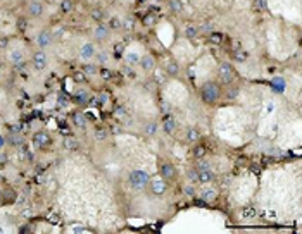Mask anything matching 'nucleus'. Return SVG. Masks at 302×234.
Here are the masks:
<instances>
[{"label": "nucleus", "instance_id": "nucleus-31", "mask_svg": "<svg viewBox=\"0 0 302 234\" xmlns=\"http://www.w3.org/2000/svg\"><path fill=\"white\" fill-rule=\"evenodd\" d=\"M123 48H124V45H123V43H117L116 47H114V53H116V57H121Z\"/></svg>", "mask_w": 302, "mask_h": 234}, {"label": "nucleus", "instance_id": "nucleus-44", "mask_svg": "<svg viewBox=\"0 0 302 234\" xmlns=\"http://www.w3.org/2000/svg\"><path fill=\"white\" fill-rule=\"evenodd\" d=\"M245 162H247V160H245V157H238V159H237V165H244Z\"/></svg>", "mask_w": 302, "mask_h": 234}, {"label": "nucleus", "instance_id": "nucleus-38", "mask_svg": "<svg viewBox=\"0 0 302 234\" xmlns=\"http://www.w3.org/2000/svg\"><path fill=\"white\" fill-rule=\"evenodd\" d=\"M100 74H102V78L109 79V78H111V71H109V69H102V71H100Z\"/></svg>", "mask_w": 302, "mask_h": 234}, {"label": "nucleus", "instance_id": "nucleus-7", "mask_svg": "<svg viewBox=\"0 0 302 234\" xmlns=\"http://www.w3.org/2000/svg\"><path fill=\"white\" fill-rule=\"evenodd\" d=\"M33 62H35V67H36L38 71L43 69V67H45V62H47V55L43 52H36L35 57H33Z\"/></svg>", "mask_w": 302, "mask_h": 234}, {"label": "nucleus", "instance_id": "nucleus-22", "mask_svg": "<svg viewBox=\"0 0 302 234\" xmlns=\"http://www.w3.org/2000/svg\"><path fill=\"white\" fill-rule=\"evenodd\" d=\"M109 28H111V29H119V28H121V21H119L117 17H112L111 21H109Z\"/></svg>", "mask_w": 302, "mask_h": 234}, {"label": "nucleus", "instance_id": "nucleus-17", "mask_svg": "<svg viewBox=\"0 0 302 234\" xmlns=\"http://www.w3.org/2000/svg\"><path fill=\"white\" fill-rule=\"evenodd\" d=\"M64 14H69V12L73 11V0H62V5H61Z\"/></svg>", "mask_w": 302, "mask_h": 234}, {"label": "nucleus", "instance_id": "nucleus-37", "mask_svg": "<svg viewBox=\"0 0 302 234\" xmlns=\"http://www.w3.org/2000/svg\"><path fill=\"white\" fill-rule=\"evenodd\" d=\"M74 79L76 81H85V72H76V74H74Z\"/></svg>", "mask_w": 302, "mask_h": 234}, {"label": "nucleus", "instance_id": "nucleus-14", "mask_svg": "<svg viewBox=\"0 0 302 234\" xmlns=\"http://www.w3.org/2000/svg\"><path fill=\"white\" fill-rule=\"evenodd\" d=\"M152 65H154V59H152V55H145L142 60V67L145 71H150L152 69Z\"/></svg>", "mask_w": 302, "mask_h": 234}, {"label": "nucleus", "instance_id": "nucleus-1", "mask_svg": "<svg viewBox=\"0 0 302 234\" xmlns=\"http://www.w3.org/2000/svg\"><path fill=\"white\" fill-rule=\"evenodd\" d=\"M202 100L207 102V103H214L217 100V96H219V90H217V86L214 83H206V85L202 86Z\"/></svg>", "mask_w": 302, "mask_h": 234}, {"label": "nucleus", "instance_id": "nucleus-11", "mask_svg": "<svg viewBox=\"0 0 302 234\" xmlns=\"http://www.w3.org/2000/svg\"><path fill=\"white\" fill-rule=\"evenodd\" d=\"M164 71L168 72V74H171V76H176V74H178V71H180V67H178V64H176L175 60H171V62H168V64H166Z\"/></svg>", "mask_w": 302, "mask_h": 234}, {"label": "nucleus", "instance_id": "nucleus-43", "mask_svg": "<svg viewBox=\"0 0 302 234\" xmlns=\"http://www.w3.org/2000/svg\"><path fill=\"white\" fill-rule=\"evenodd\" d=\"M128 60H130V62H138V57H135V53H130V55H128Z\"/></svg>", "mask_w": 302, "mask_h": 234}, {"label": "nucleus", "instance_id": "nucleus-36", "mask_svg": "<svg viewBox=\"0 0 302 234\" xmlns=\"http://www.w3.org/2000/svg\"><path fill=\"white\" fill-rule=\"evenodd\" d=\"M124 29H128V31L133 29V21L131 19H126V21H124Z\"/></svg>", "mask_w": 302, "mask_h": 234}, {"label": "nucleus", "instance_id": "nucleus-42", "mask_svg": "<svg viewBox=\"0 0 302 234\" xmlns=\"http://www.w3.org/2000/svg\"><path fill=\"white\" fill-rule=\"evenodd\" d=\"M152 21H154V16H152V14H148V16L143 19V22H145V24H148V22H152Z\"/></svg>", "mask_w": 302, "mask_h": 234}, {"label": "nucleus", "instance_id": "nucleus-39", "mask_svg": "<svg viewBox=\"0 0 302 234\" xmlns=\"http://www.w3.org/2000/svg\"><path fill=\"white\" fill-rule=\"evenodd\" d=\"M95 136L99 139H104L106 138V131H102V129H99V131H95Z\"/></svg>", "mask_w": 302, "mask_h": 234}, {"label": "nucleus", "instance_id": "nucleus-33", "mask_svg": "<svg viewBox=\"0 0 302 234\" xmlns=\"http://www.w3.org/2000/svg\"><path fill=\"white\" fill-rule=\"evenodd\" d=\"M202 198H204V200H211V198H214V191H211V189H209V191H207V189L206 191H202Z\"/></svg>", "mask_w": 302, "mask_h": 234}, {"label": "nucleus", "instance_id": "nucleus-28", "mask_svg": "<svg viewBox=\"0 0 302 234\" xmlns=\"http://www.w3.org/2000/svg\"><path fill=\"white\" fill-rule=\"evenodd\" d=\"M171 7H173V11L175 12H180L181 9H183V5H181L180 0H171Z\"/></svg>", "mask_w": 302, "mask_h": 234}, {"label": "nucleus", "instance_id": "nucleus-15", "mask_svg": "<svg viewBox=\"0 0 302 234\" xmlns=\"http://www.w3.org/2000/svg\"><path fill=\"white\" fill-rule=\"evenodd\" d=\"M64 146H66L69 152H73V150L78 148V141H76L74 138H66L64 139Z\"/></svg>", "mask_w": 302, "mask_h": 234}, {"label": "nucleus", "instance_id": "nucleus-41", "mask_svg": "<svg viewBox=\"0 0 302 234\" xmlns=\"http://www.w3.org/2000/svg\"><path fill=\"white\" fill-rule=\"evenodd\" d=\"M9 45V40L7 38H0V48H5Z\"/></svg>", "mask_w": 302, "mask_h": 234}, {"label": "nucleus", "instance_id": "nucleus-3", "mask_svg": "<svg viewBox=\"0 0 302 234\" xmlns=\"http://www.w3.org/2000/svg\"><path fill=\"white\" fill-rule=\"evenodd\" d=\"M42 12H43V5L40 4V2L31 0V2L28 4V14H30V16H33V17L42 16Z\"/></svg>", "mask_w": 302, "mask_h": 234}, {"label": "nucleus", "instance_id": "nucleus-8", "mask_svg": "<svg viewBox=\"0 0 302 234\" xmlns=\"http://www.w3.org/2000/svg\"><path fill=\"white\" fill-rule=\"evenodd\" d=\"M176 128V122H175V119L171 115H166L164 117V131L166 133H173Z\"/></svg>", "mask_w": 302, "mask_h": 234}, {"label": "nucleus", "instance_id": "nucleus-45", "mask_svg": "<svg viewBox=\"0 0 302 234\" xmlns=\"http://www.w3.org/2000/svg\"><path fill=\"white\" fill-rule=\"evenodd\" d=\"M185 191H186V195H193V189H192V188H186Z\"/></svg>", "mask_w": 302, "mask_h": 234}, {"label": "nucleus", "instance_id": "nucleus-19", "mask_svg": "<svg viewBox=\"0 0 302 234\" xmlns=\"http://www.w3.org/2000/svg\"><path fill=\"white\" fill-rule=\"evenodd\" d=\"M242 215H244L245 219H252L255 215V208L254 207H245L244 210H242Z\"/></svg>", "mask_w": 302, "mask_h": 234}, {"label": "nucleus", "instance_id": "nucleus-18", "mask_svg": "<svg viewBox=\"0 0 302 234\" xmlns=\"http://www.w3.org/2000/svg\"><path fill=\"white\" fill-rule=\"evenodd\" d=\"M204 155H206V146L199 145V146H195V148H193V157H195V159H202Z\"/></svg>", "mask_w": 302, "mask_h": 234}, {"label": "nucleus", "instance_id": "nucleus-4", "mask_svg": "<svg viewBox=\"0 0 302 234\" xmlns=\"http://www.w3.org/2000/svg\"><path fill=\"white\" fill-rule=\"evenodd\" d=\"M36 42H38V45H40L42 48L48 47V45L52 43V35H50V31H47V29H43V31L40 33V35H38Z\"/></svg>", "mask_w": 302, "mask_h": 234}, {"label": "nucleus", "instance_id": "nucleus-34", "mask_svg": "<svg viewBox=\"0 0 302 234\" xmlns=\"http://www.w3.org/2000/svg\"><path fill=\"white\" fill-rule=\"evenodd\" d=\"M193 205H195V207L204 208V207H207V202H206V200H193Z\"/></svg>", "mask_w": 302, "mask_h": 234}, {"label": "nucleus", "instance_id": "nucleus-5", "mask_svg": "<svg viewBox=\"0 0 302 234\" xmlns=\"http://www.w3.org/2000/svg\"><path fill=\"white\" fill-rule=\"evenodd\" d=\"M131 182L135 184V186H138V188H143L145 184H147V176L143 174V172H133L131 174Z\"/></svg>", "mask_w": 302, "mask_h": 234}, {"label": "nucleus", "instance_id": "nucleus-20", "mask_svg": "<svg viewBox=\"0 0 302 234\" xmlns=\"http://www.w3.org/2000/svg\"><path fill=\"white\" fill-rule=\"evenodd\" d=\"M221 40H223V35H221V33H212L211 36H209V42L214 43V45L221 43Z\"/></svg>", "mask_w": 302, "mask_h": 234}, {"label": "nucleus", "instance_id": "nucleus-29", "mask_svg": "<svg viewBox=\"0 0 302 234\" xmlns=\"http://www.w3.org/2000/svg\"><path fill=\"white\" fill-rule=\"evenodd\" d=\"M95 57H97V60H99V62H100V64H106V62H107V53H104V52L97 53Z\"/></svg>", "mask_w": 302, "mask_h": 234}, {"label": "nucleus", "instance_id": "nucleus-40", "mask_svg": "<svg viewBox=\"0 0 302 234\" xmlns=\"http://www.w3.org/2000/svg\"><path fill=\"white\" fill-rule=\"evenodd\" d=\"M11 143H12V145H19V143H23V139L19 138V136H12V138H11Z\"/></svg>", "mask_w": 302, "mask_h": 234}, {"label": "nucleus", "instance_id": "nucleus-32", "mask_svg": "<svg viewBox=\"0 0 302 234\" xmlns=\"http://www.w3.org/2000/svg\"><path fill=\"white\" fill-rule=\"evenodd\" d=\"M93 55V50H92L90 47H85V52L81 50V57H85V59H88V57H92Z\"/></svg>", "mask_w": 302, "mask_h": 234}, {"label": "nucleus", "instance_id": "nucleus-30", "mask_svg": "<svg viewBox=\"0 0 302 234\" xmlns=\"http://www.w3.org/2000/svg\"><path fill=\"white\" fill-rule=\"evenodd\" d=\"M235 55H237V60H240V62H242V60H245V59L249 57V53H247V52H244V50H240V52H237Z\"/></svg>", "mask_w": 302, "mask_h": 234}, {"label": "nucleus", "instance_id": "nucleus-16", "mask_svg": "<svg viewBox=\"0 0 302 234\" xmlns=\"http://www.w3.org/2000/svg\"><path fill=\"white\" fill-rule=\"evenodd\" d=\"M199 181H202V182L212 181V174L209 170H199Z\"/></svg>", "mask_w": 302, "mask_h": 234}, {"label": "nucleus", "instance_id": "nucleus-13", "mask_svg": "<svg viewBox=\"0 0 302 234\" xmlns=\"http://www.w3.org/2000/svg\"><path fill=\"white\" fill-rule=\"evenodd\" d=\"M73 122L78 126V128H83L85 126V117H83V114H80V112H74L73 114Z\"/></svg>", "mask_w": 302, "mask_h": 234}, {"label": "nucleus", "instance_id": "nucleus-35", "mask_svg": "<svg viewBox=\"0 0 302 234\" xmlns=\"http://www.w3.org/2000/svg\"><path fill=\"white\" fill-rule=\"evenodd\" d=\"M155 129H157V126H155L154 122H152V124H148V126H147V134H154V133H155Z\"/></svg>", "mask_w": 302, "mask_h": 234}, {"label": "nucleus", "instance_id": "nucleus-21", "mask_svg": "<svg viewBox=\"0 0 302 234\" xmlns=\"http://www.w3.org/2000/svg\"><path fill=\"white\" fill-rule=\"evenodd\" d=\"M16 26H17V29L24 31V29L28 28V21H26V17H19V19H17V22H16Z\"/></svg>", "mask_w": 302, "mask_h": 234}, {"label": "nucleus", "instance_id": "nucleus-26", "mask_svg": "<svg viewBox=\"0 0 302 234\" xmlns=\"http://www.w3.org/2000/svg\"><path fill=\"white\" fill-rule=\"evenodd\" d=\"M186 138L190 139V141L199 139V131H197V129H190V131H188V134H186Z\"/></svg>", "mask_w": 302, "mask_h": 234}, {"label": "nucleus", "instance_id": "nucleus-25", "mask_svg": "<svg viewBox=\"0 0 302 234\" xmlns=\"http://www.w3.org/2000/svg\"><path fill=\"white\" fill-rule=\"evenodd\" d=\"M92 17H93L95 21H102V19H104V12H102L100 9H95V11L92 12Z\"/></svg>", "mask_w": 302, "mask_h": 234}, {"label": "nucleus", "instance_id": "nucleus-6", "mask_svg": "<svg viewBox=\"0 0 302 234\" xmlns=\"http://www.w3.org/2000/svg\"><path fill=\"white\" fill-rule=\"evenodd\" d=\"M161 176H162L164 179H173V177H175V167L171 164H168V162L162 164L161 165Z\"/></svg>", "mask_w": 302, "mask_h": 234}, {"label": "nucleus", "instance_id": "nucleus-23", "mask_svg": "<svg viewBox=\"0 0 302 234\" xmlns=\"http://www.w3.org/2000/svg\"><path fill=\"white\" fill-rule=\"evenodd\" d=\"M188 179H190L192 182H197V181H199V170H195V169L188 170Z\"/></svg>", "mask_w": 302, "mask_h": 234}, {"label": "nucleus", "instance_id": "nucleus-12", "mask_svg": "<svg viewBox=\"0 0 302 234\" xmlns=\"http://www.w3.org/2000/svg\"><path fill=\"white\" fill-rule=\"evenodd\" d=\"M88 96L90 95H88L86 91H78V93L74 95V102H78V103H86V102L90 100Z\"/></svg>", "mask_w": 302, "mask_h": 234}, {"label": "nucleus", "instance_id": "nucleus-24", "mask_svg": "<svg viewBox=\"0 0 302 234\" xmlns=\"http://www.w3.org/2000/svg\"><path fill=\"white\" fill-rule=\"evenodd\" d=\"M83 72H88V74H95V72H97V65H93V64L83 65Z\"/></svg>", "mask_w": 302, "mask_h": 234}, {"label": "nucleus", "instance_id": "nucleus-9", "mask_svg": "<svg viewBox=\"0 0 302 234\" xmlns=\"http://www.w3.org/2000/svg\"><path fill=\"white\" fill-rule=\"evenodd\" d=\"M107 33H109V29H107L106 26H102V24H99L95 29V38H97V42H100V40H106L107 38Z\"/></svg>", "mask_w": 302, "mask_h": 234}, {"label": "nucleus", "instance_id": "nucleus-10", "mask_svg": "<svg viewBox=\"0 0 302 234\" xmlns=\"http://www.w3.org/2000/svg\"><path fill=\"white\" fill-rule=\"evenodd\" d=\"M35 143H36V146H45V145L50 143V138H48L45 133H38L36 136H35Z\"/></svg>", "mask_w": 302, "mask_h": 234}, {"label": "nucleus", "instance_id": "nucleus-27", "mask_svg": "<svg viewBox=\"0 0 302 234\" xmlns=\"http://www.w3.org/2000/svg\"><path fill=\"white\" fill-rule=\"evenodd\" d=\"M197 33H199V29H197L195 26H188V28H186V36H188V38L197 36Z\"/></svg>", "mask_w": 302, "mask_h": 234}, {"label": "nucleus", "instance_id": "nucleus-2", "mask_svg": "<svg viewBox=\"0 0 302 234\" xmlns=\"http://www.w3.org/2000/svg\"><path fill=\"white\" fill-rule=\"evenodd\" d=\"M219 74H221V78L226 81V83H230V81L233 79L235 71H233V67H231L228 62H221V65H219Z\"/></svg>", "mask_w": 302, "mask_h": 234}]
</instances>
